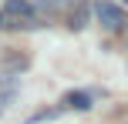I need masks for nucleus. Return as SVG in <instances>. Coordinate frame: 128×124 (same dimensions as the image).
<instances>
[{
    "mask_svg": "<svg viewBox=\"0 0 128 124\" xmlns=\"http://www.w3.org/2000/svg\"><path fill=\"white\" fill-rule=\"evenodd\" d=\"M91 10H94L98 24H101L104 30H122V27L128 24L125 10H122L118 3H111V0H94V3H91Z\"/></svg>",
    "mask_w": 128,
    "mask_h": 124,
    "instance_id": "1",
    "label": "nucleus"
},
{
    "mask_svg": "<svg viewBox=\"0 0 128 124\" xmlns=\"http://www.w3.org/2000/svg\"><path fill=\"white\" fill-rule=\"evenodd\" d=\"M20 94V74H10V71H0V107L14 104V97Z\"/></svg>",
    "mask_w": 128,
    "mask_h": 124,
    "instance_id": "2",
    "label": "nucleus"
},
{
    "mask_svg": "<svg viewBox=\"0 0 128 124\" xmlns=\"http://www.w3.org/2000/svg\"><path fill=\"white\" fill-rule=\"evenodd\" d=\"M64 107H74V111H88L91 107V97L84 91H71V94H64Z\"/></svg>",
    "mask_w": 128,
    "mask_h": 124,
    "instance_id": "3",
    "label": "nucleus"
},
{
    "mask_svg": "<svg viewBox=\"0 0 128 124\" xmlns=\"http://www.w3.org/2000/svg\"><path fill=\"white\" fill-rule=\"evenodd\" d=\"M4 13H14V17H30V13H34V3H27V0H7Z\"/></svg>",
    "mask_w": 128,
    "mask_h": 124,
    "instance_id": "4",
    "label": "nucleus"
},
{
    "mask_svg": "<svg viewBox=\"0 0 128 124\" xmlns=\"http://www.w3.org/2000/svg\"><path fill=\"white\" fill-rule=\"evenodd\" d=\"M84 24H88V3L81 0V3H78V10L71 13V30H81Z\"/></svg>",
    "mask_w": 128,
    "mask_h": 124,
    "instance_id": "5",
    "label": "nucleus"
},
{
    "mask_svg": "<svg viewBox=\"0 0 128 124\" xmlns=\"http://www.w3.org/2000/svg\"><path fill=\"white\" fill-rule=\"evenodd\" d=\"M68 3H81V0H34V7H40V10H61Z\"/></svg>",
    "mask_w": 128,
    "mask_h": 124,
    "instance_id": "6",
    "label": "nucleus"
},
{
    "mask_svg": "<svg viewBox=\"0 0 128 124\" xmlns=\"http://www.w3.org/2000/svg\"><path fill=\"white\" fill-rule=\"evenodd\" d=\"M0 114H4V107H0Z\"/></svg>",
    "mask_w": 128,
    "mask_h": 124,
    "instance_id": "7",
    "label": "nucleus"
}]
</instances>
